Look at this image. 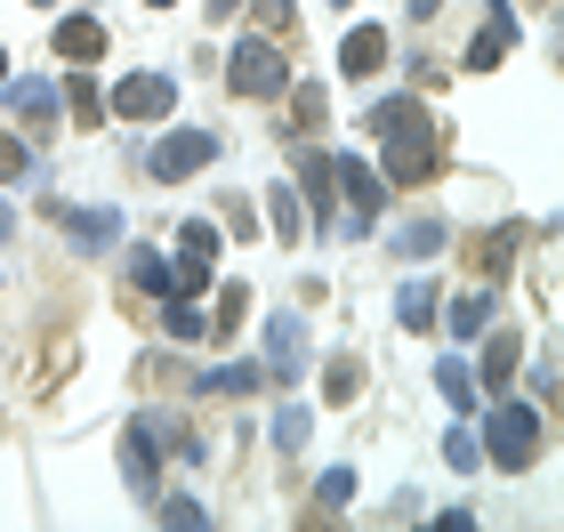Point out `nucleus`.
<instances>
[{"label": "nucleus", "mask_w": 564, "mask_h": 532, "mask_svg": "<svg viewBox=\"0 0 564 532\" xmlns=\"http://www.w3.org/2000/svg\"><path fill=\"white\" fill-rule=\"evenodd\" d=\"M65 106L82 113V121H97V113H106V97H97V82H89V73H73V82H65Z\"/></svg>", "instance_id": "24"}, {"label": "nucleus", "mask_w": 564, "mask_h": 532, "mask_svg": "<svg viewBox=\"0 0 564 532\" xmlns=\"http://www.w3.org/2000/svg\"><path fill=\"white\" fill-rule=\"evenodd\" d=\"M177 106V82L170 73H130L113 97H106V113H121V121H162Z\"/></svg>", "instance_id": "4"}, {"label": "nucleus", "mask_w": 564, "mask_h": 532, "mask_svg": "<svg viewBox=\"0 0 564 532\" xmlns=\"http://www.w3.org/2000/svg\"><path fill=\"white\" fill-rule=\"evenodd\" d=\"M517 332H500L492 347H484V379H476V388H492V395H508V379H517Z\"/></svg>", "instance_id": "14"}, {"label": "nucleus", "mask_w": 564, "mask_h": 532, "mask_svg": "<svg viewBox=\"0 0 564 532\" xmlns=\"http://www.w3.org/2000/svg\"><path fill=\"white\" fill-rule=\"evenodd\" d=\"M145 9H177V0H145Z\"/></svg>", "instance_id": "36"}, {"label": "nucleus", "mask_w": 564, "mask_h": 532, "mask_svg": "<svg viewBox=\"0 0 564 532\" xmlns=\"http://www.w3.org/2000/svg\"><path fill=\"white\" fill-rule=\"evenodd\" d=\"M210 250H218V226H210V218H186V226H177V259H210Z\"/></svg>", "instance_id": "22"}, {"label": "nucleus", "mask_w": 564, "mask_h": 532, "mask_svg": "<svg viewBox=\"0 0 564 532\" xmlns=\"http://www.w3.org/2000/svg\"><path fill=\"white\" fill-rule=\"evenodd\" d=\"M291 106L299 121H323V82H291Z\"/></svg>", "instance_id": "30"}, {"label": "nucleus", "mask_w": 564, "mask_h": 532, "mask_svg": "<svg viewBox=\"0 0 564 532\" xmlns=\"http://www.w3.org/2000/svg\"><path fill=\"white\" fill-rule=\"evenodd\" d=\"M210 154H218V138H210V130H170V138L145 154V170H153V177H186V170H202Z\"/></svg>", "instance_id": "5"}, {"label": "nucleus", "mask_w": 564, "mask_h": 532, "mask_svg": "<svg viewBox=\"0 0 564 532\" xmlns=\"http://www.w3.org/2000/svg\"><path fill=\"white\" fill-rule=\"evenodd\" d=\"M508 48H517V17H508V0H492V24H484V33L468 41V65H476V73H492Z\"/></svg>", "instance_id": "8"}, {"label": "nucleus", "mask_w": 564, "mask_h": 532, "mask_svg": "<svg viewBox=\"0 0 564 532\" xmlns=\"http://www.w3.org/2000/svg\"><path fill=\"white\" fill-rule=\"evenodd\" d=\"M364 130L379 138V154H388V177L395 186H420L435 170V121L420 113V97H371Z\"/></svg>", "instance_id": "1"}, {"label": "nucleus", "mask_w": 564, "mask_h": 532, "mask_svg": "<svg viewBox=\"0 0 564 532\" xmlns=\"http://www.w3.org/2000/svg\"><path fill=\"white\" fill-rule=\"evenodd\" d=\"M435 388H444L452 412H476V371L468 363H452V355H444V363H435Z\"/></svg>", "instance_id": "16"}, {"label": "nucleus", "mask_w": 564, "mask_h": 532, "mask_svg": "<svg viewBox=\"0 0 564 532\" xmlns=\"http://www.w3.org/2000/svg\"><path fill=\"white\" fill-rule=\"evenodd\" d=\"M315 500H323V509H347V500H355V468H323Z\"/></svg>", "instance_id": "28"}, {"label": "nucleus", "mask_w": 564, "mask_h": 532, "mask_svg": "<svg viewBox=\"0 0 564 532\" xmlns=\"http://www.w3.org/2000/svg\"><path fill=\"white\" fill-rule=\"evenodd\" d=\"M24 170H33V154H24L17 138H0V177H24Z\"/></svg>", "instance_id": "32"}, {"label": "nucleus", "mask_w": 564, "mask_h": 532, "mask_svg": "<svg viewBox=\"0 0 564 532\" xmlns=\"http://www.w3.org/2000/svg\"><path fill=\"white\" fill-rule=\"evenodd\" d=\"M306 427H315V412H306V403H282L274 412V444H306Z\"/></svg>", "instance_id": "25"}, {"label": "nucleus", "mask_w": 564, "mask_h": 532, "mask_svg": "<svg viewBox=\"0 0 564 532\" xmlns=\"http://www.w3.org/2000/svg\"><path fill=\"white\" fill-rule=\"evenodd\" d=\"M121 476H130V492H153V436H145V420L121 436Z\"/></svg>", "instance_id": "13"}, {"label": "nucleus", "mask_w": 564, "mask_h": 532, "mask_svg": "<svg viewBox=\"0 0 564 532\" xmlns=\"http://www.w3.org/2000/svg\"><path fill=\"white\" fill-rule=\"evenodd\" d=\"M33 9H57V0H33Z\"/></svg>", "instance_id": "39"}, {"label": "nucleus", "mask_w": 564, "mask_h": 532, "mask_svg": "<svg viewBox=\"0 0 564 532\" xmlns=\"http://www.w3.org/2000/svg\"><path fill=\"white\" fill-rule=\"evenodd\" d=\"M412 9H420V17H427V9H435V0H412Z\"/></svg>", "instance_id": "37"}, {"label": "nucleus", "mask_w": 564, "mask_h": 532, "mask_svg": "<svg viewBox=\"0 0 564 532\" xmlns=\"http://www.w3.org/2000/svg\"><path fill=\"white\" fill-rule=\"evenodd\" d=\"M153 517H162V524H210V509H194V500H162Z\"/></svg>", "instance_id": "31"}, {"label": "nucleus", "mask_w": 564, "mask_h": 532, "mask_svg": "<svg viewBox=\"0 0 564 532\" xmlns=\"http://www.w3.org/2000/svg\"><path fill=\"white\" fill-rule=\"evenodd\" d=\"M259 363H218V371H202V388H210V395H250V388H259Z\"/></svg>", "instance_id": "17"}, {"label": "nucleus", "mask_w": 564, "mask_h": 532, "mask_svg": "<svg viewBox=\"0 0 564 532\" xmlns=\"http://www.w3.org/2000/svg\"><path fill=\"white\" fill-rule=\"evenodd\" d=\"M330 9H355V0H330Z\"/></svg>", "instance_id": "38"}, {"label": "nucleus", "mask_w": 564, "mask_h": 532, "mask_svg": "<svg viewBox=\"0 0 564 532\" xmlns=\"http://www.w3.org/2000/svg\"><path fill=\"white\" fill-rule=\"evenodd\" d=\"M395 242H403V259H435V250H444V226H435V218H412Z\"/></svg>", "instance_id": "21"}, {"label": "nucleus", "mask_w": 564, "mask_h": 532, "mask_svg": "<svg viewBox=\"0 0 564 532\" xmlns=\"http://www.w3.org/2000/svg\"><path fill=\"white\" fill-rule=\"evenodd\" d=\"M242 315H250V291H242V283H226V291H218V332H235Z\"/></svg>", "instance_id": "29"}, {"label": "nucleus", "mask_w": 564, "mask_h": 532, "mask_svg": "<svg viewBox=\"0 0 564 532\" xmlns=\"http://www.w3.org/2000/svg\"><path fill=\"white\" fill-rule=\"evenodd\" d=\"M130 283H138V291H153V298H162V291H177V283H170V259H162V250H138V259H130Z\"/></svg>", "instance_id": "19"}, {"label": "nucleus", "mask_w": 564, "mask_h": 532, "mask_svg": "<svg viewBox=\"0 0 564 532\" xmlns=\"http://www.w3.org/2000/svg\"><path fill=\"white\" fill-rule=\"evenodd\" d=\"M226 89H235V97H282V89H291V65H282V48L242 33L235 57H226Z\"/></svg>", "instance_id": "3"}, {"label": "nucleus", "mask_w": 564, "mask_h": 532, "mask_svg": "<svg viewBox=\"0 0 564 532\" xmlns=\"http://www.w3.org/2000/svg\"><path fill=\"white\" fill-rule=\"evenodd\" d=\"M162 332L194 347L202 332H210V323H202V307H194V298H186V291H162Z\"/></svg>", "instance_id": "15"}, {"label": "nucleus", "mask_w": 564, "mask_h": 532, "mask_svg": "<svg viewBox=\"0 0 564 532\" xmlns=\"http://www.w3.org/2000/svg\"><path fill=\"white\" fill-rule=\"evenodd\" d=\"M267 363H274V379H299V371H306V339H299V315H274V323H267Z\"/></svg>", "instance_id": "9"}, {"label": "nucleus", "mask_w": 564, "mask_h": 532, "mask_svg": "<svg viewBox=\"0 0 564 532\" xmlns=\"http://www.w3.org/2000/svg\"><path fill=\"white\" fill-rule=\"evenodd\" d=\"M65 106V89L57 82H9V113H24V121H48Z\"/></svg>", "instance_id": "12"}, {"label": "nucleus", "mask_w": 564, "mask_h": 532, "mask_svg": "<svg viewBox=\"0 0 564 532\" xmlns=\"http://www.w3.org/2000/svg\"><path fill=\"white\" fill-rule=\"evenodd\" d=\"M267 202H274V235H282V242H299V186H274Z\"/></svg>", "instance_id": "26"}, {"label": "nucleus", "mask_w": 564, "mask_h": 532, "mask_svg": "<svg viewBox=\"0 0 564 532\" xmlns=\"http://www.w3.org/2000/svg\"><path fill=\"white\" fill-rule=\"evenodd\" d=\"M395 315H403V332H427V323H435V291H427V283H403Z\"/></svg>", "instance_id": "20"}, {"label": "nucleus", "mask_w": 564, "mask_h": 532, "mask_svg": "<svg viewBox=\"0 0 564 532\" xmlns=\"http://www.w3.org/2000/svg\"><path fill=\"white\" fill-rule=\"evenodd\" d=\"M48 218L73 235V250H113L121 242V210H73V202H48Z\"/></svg>", "instance_id": "6"}, {"label": "nucleus", "mask_w": 564, "mask_h": 532, "mask_svg": "<svg viewBox=\"0 0 564 532\" xmlns=\"http://www.w3.org/2000/svg\"><path fill=\"white\" fill-rule=\"evenodd\" d=\"M339 65L355 73V82H371V73L388 65V33H379V24H355V33H347V48H339Z\"/></svg>", "instance_id": "11"}, {"label": "nucleus", "mask_w": 564, "mask_h": 532, "mask_svg": "<svg viewBox=\"0 0 564 532\" xmlns=\"http://www.w3.org/2000/svg\"><path fill=\"white\" fill-rule=\"evenodd\" d=\"M323 395H330V403H355V395H364V371H355L347 355H339V363L323 371Z\"/></svg>", "instance_id": "23"}, {"label": "nucleus", "mask_w": 564, "mask_h": 532, "mask_svg": "<svg viewBox=\"0 0 564 532\" xmlns=\"http://www.w3.org/2000/svg\"><path fill=\"white\" fill-rule=\"evenodd\" d=\"M452 332H459V339L492 332V291H468V298H459V307H452Z\"/></svg>", "instance_id": "18"}, {"label": "nucleus", "mask_w": 564, "mask_h": 532, "mask_svg": "<svg viewBox=\"0 0 564 532\" xmlns=\"http://www.w3.org/2000/svg\"><path fill=\"white\" fill-rule=\"evenodd\" d=\"M259 17H267V24H282V17H291V0H259Z\"/></svg>", "instance_id": "33"}, {"label": "nucleus", "mask_w": 564, "mask_h": 532, "mask_svg": "<svg viewBox=\"0 0 564 532\" xmlns=\"http://www.w3.org/2000/svg\"><path fill=\"white\" fill-rule=\"evenodd\" d=\"M0 82H9V48H0Z\"/></svg>", "instance_id": "35"}, {"label": "nucleus", "mask_w": 564, "mask_h": 532, "mask_svg": "<svg viewBox=\"0 0 564 532\" xmlns=\"http://www.w3.org/2000/svg\"><path fill=\"white\" fill-rule=\"evenodd\" d=\"M330 177H339V186H347V202H355L347 235H371V210H379V177H371V162H355V154H339V162H330Z\"/></svg>", "instance_id": "7"}, {"label": "nucleus", "mask_w": 564, "mask_h": 532, "mask_svg": "<svg viewBox=\"0 0 564 532\" xmlns=\"http://www.w3.org/2000/svg\"><path fill=\"white\" fill-rule=\"evenodd\" d=\"M444 460H452V468H484V444H476V427H452V436H444Z\"/></svg>", "instance_id": "27"}, {"label": "nucleus", "mask_w": 564, "mask_h": 532, "mask_svg": "<svg viewBox=\"0 0 564 532\" xmlns=\"http://www.w3.org/2000/svg\"><path fill=\"white\" fill-rule=\"evenodd\" d=\"M17 235V210H9V202H0V242H9Z\"/></svg>", "instance_id": "34"}, {"label": "nucleus", "mask_w": 564, "mask_h": 532, "mask_svg": "<svg viewBox=\"0 0 564 532\" xmlns=\"http://www.w3.org/2000/svg\"><path fill=\"white\" fill-rule=\"evenodd\" d=\"M484 460H492V468H532V460H541V412H532V403H492V420H484Z\"/></svg>", "instance_id": "2"}, {"label": "nucleus", "mask_w": 564, "mask_h": 532, "mask_svg": "<svg viewBox=\"0 0 564 532\" xmlns=\"http://www.w3.org/2000/svg\"><path fill=\"white\" fill-rule=\"evenodd\" d=\"M57 57L97 65V57H106V24H97V17H65V24H57Z\"/></svg>", "instance_id": "10"}]
</instances>
